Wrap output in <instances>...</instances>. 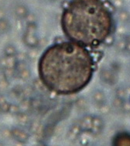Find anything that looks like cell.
Returning <instances> with one entry per match:
<instances>
[{
	"instance_id": "1",
	"label": "cell",
	"mask_w": 130,
	"mask_h": 146,
	"mask_svg": "<svg viewBox=\"0 0 130 146\" xmlns=\"http://www.w3.org/2000/svg\"><path fill=\"white\" fill-rule=\"evenodd\" d=\"M38 66L39 78L48 89L59 95H72L90 81L94 62L84 46L70 41L46 48Z\"/></svg>"
},
{
	"instance_id": "2",
	"label": "cell",
	"mask_w": 130,
	"mask_h": 146,
	"mask_svg": "<svg viewBox=\"0 0 130 146\" xmlns=\"http://www.w3.org/2000/svg\"><path fill=\"white\" fill-rule=\"evenodd\" d=\"M61 25L71 42L94 47L112 32V13L104 0H71L62 12Z\"/></svg>"
},
{
	"instance_id": "3",
	"label": "cell",
	"mask_w": 130,
	"mask_h": 146,
	"mask_svg": "<svg viewBox=\"0 0 130 146\" xmlns=\"http://www.w3.org/2000/svg\"><path fill=\"white\" fill-rule=\"evenodd\" d=\"M37 24H27L23 35V42L28 48H36L38 44V38L36 35Z\"/></svg>"
},
{
	"instance_id": "4",
	"label": "cell",
	"mask_w": 130,
	"mask_h": 146,
	"mask_svg": "<svg viewBox=\"0 0 130 146\" xmlns=\"http://www.w3.org/2000/svg\"><path fill=\"white\" fill-rule=\"evenodd\" d=\"M15 70H16V74L18 75V77L23 81H27L31 76L30 70L28 65H27V63H26L25 60L18 61Z\"/></svg>"
},
{
	"instance_id": "5",
	"label": "cell",
	"mask_w": 130,
	"mask_h": 146,
	"mask_svg": "<svg viewBox=\"0 0 130 146\" xmlns=\"http://www.w3.org/2000/svg\"><path fill=\"white\" fill-rule=\"evenodd\" d=\"M30 135L28 132L24 131V129L20 127H13L11 129V137H13L15 141L26 144L29 141Z\"/></svg>"
},
{
	"instance_id": "6",
	"label": "cell",
	"mask_w": 130,
	"mask_h": 146,
	"mask_svg": "<svg viewBox=\"0 0 130 146\" xmlns=\"http://www.w3.org/2000/svg\"><path fill=\"white\" fill-rule=\"evenodd\" d=\"M18 60L16 56H3L0 58V67L4 70L6 68H16Z\"/></svg>"
},
{
	"instance_id": "7",
	"label": "cell",
	"mask_w": 130,
	"mask_h": 146,
	"mask_svg": "<svg viewBox=\"0 0 130 146\" xmlns=\"http://www.w3.org/2000/svg\"><path fill=\"white\" fill-rule=\"evenodd\" d=\"M29 12L30 11L27 6L24 4H18L15 6L14 13L18 19L24 20V18L27 17Z\"/></svg>"
},
{
	"instance_id": "8",
	"label": "cell",
	"mask_w": 130,
	"mask_h": 146,
	"mask_svg": "<svg viewBox=\"0 0 130 146\" xmlns=\"http://www.w3.org/2000/svg\"><path fill=\"white\" fill-rule=\"evenodd\" d=\"M3 53L6 56H16L18 54V51L14 45L8 44L3 48Z\"/></svg>"
},
{
	"instance_id": "9",
	"label": "cell",
	"mask_w": 130,
	"mask_h": 146,
	"mask_svg": "<svg viewBox=\"0 0 130 146\" xmlns=\"http://www.w3.org/2000/svg\"><path fill=\"white\" fill-rule=\"evenodd\" d=\"M11 28V24L8 21V19L3 18L0 20V35H4L9 32Z\"/></svg>"
},
{
	"instance_id": "10",
	"label": "cell",
	"mask_w": 130,
	"mask_h": 146,
	"mask_svg": "<svg viewBox=\"0 0 130 146\" xmlns=\"http://www.w3.org/2000/svg\"><path fill=\"white\" fill-rule=\"evenodd\" d=\"M3 77L6 78V80L9 81L10 80H13L14 78L15 75L16 74V72L15 68H6L3 70Z\"/></svg>"
},
{
	"instance_id": "11",
	"label": "cell",
	"mask_w": 130,
	"mask_h": 146,
	"mask_svg": "<svg viewBox=\"0 0 130 146\" xmlns=\"http://www.w3.org/2000/svg\"><path fill=\"white\" fill-rule=\"evenodd\" d=\"M17 116V120L20 124L21 125H27L29 122V116L27 114L24 112H20V113L16 115Z\"/></svg>"
},
{
	"instance_id": "12",
	"label": "cell",
	"mask_w": 130,
	"mask_h": 146,
	"mask_svg": "<svg viewBox=\"0 0 130 146\" xmlns=\"http://www.w3.org/2000/svg\"><path fill=\"white\" fill-rule=\"evenodd\" d=\"M21 112L20 107V106L17 104H13V103H10V106H9V113L13 114V115H17Z\"/></svg>"
},
{
	"instance_id": "13",
	"label": "cell",
	"mask_w": 130,
	"mask_h": 146,
	"mask_svg": "<svg viewBox=\"0 0 130 146\" xmlns=\"http://www.w3.org/2000/svg\"><path fill=\"white\" fill-rule=\"evenodd\" d=\"M9 81H7L4 77L0 79V92H5L9 87Z\"/></svg>"
},
{
	"instance_id": "14",
	"label": "cell",
	"mask_w": 130,
	"mask_h": 146,
	"mask_svg": "<svg viewBox=\"0 0 130 146\" xmlns=\"http://www.w3.org/2000/svg\"><path fill=\"white\" fill-rule=\"evenodd\" d=\"M24 21H26V23L27 24H34V23H36V17L35 15L31 12L28 13V14L27 15V17L24 18Z\"/></svg>"
},
{
	"instance_id": "15",
	"label": "cell",
	"mask_w": 130,
	"mask_h": 146,
	"mask_svg": "<svg viewBox=\"0 0 130 146\" xmlns=\"http://www.w3.org/2000/svg\"><path fill=\"white\" fill-rule=\"evenodd\" d=\"M9 106H10V103L8 102L7 101L4 102L3 103L0 104V109L3 113H8L9 112Z\"/></svg>"
},
{
	"instance_id": "16",
	"label": "cell",
	"mask_w": 130,
	"mask_h": 146,
	"mask_svg": "<svg viewBox=\"0 0 130 146\" xmlns=\"http://www.w3.org/2000/svg\"><path fill=\"white\" fill-rule=\"evenodd\" d=\"M3 18H6V11L3 8H0V20Z\"/></svg>"
},
{
	"instance_id": "17",
	"label": "cell",
	"mask_w": 130,
	"mask_h": 146,
	"mask_svg": "<svg viewBox=\"0 0 130 146\" xmlns=\"http://www.w3.org/2000/svg\"><path fill=\"white\" fill-rule=\"evenodd\" d=\"M25 144L24 143H21V142H18V141H16L13 145V146H25L24 145Z\"/></svg>"
},
{
	"instance_id": "18",
	"label": "cell",
	"mask_w": 130,
	"mask_h": 146,
	"mask_svg": "<svg viewBox=\"0 0 130 146\" xmlns=\"http://www.w3.org/2000/svg\"><path fill=\"white\" fill-rule=\"evenodd\" d=\"M35 146H44L43 144H38V145H36Z\"/></svg>"
},
{
	"instance_id": "19",
	"label": "cell",
	"mask_w": 130,
	"mask_h": 146,
	"mask_svg": "<svg viewBox=\"0 0 130 146\" xmlns=\"http://www.w3.org/2000/svg\"><path fill=\"white\" fill-rule=\"evenodd\" d=\"M0 146H4V145H3V142H1V141H0Z\"/></svg>"
},
{
	"instance_id": "20",
	"label": "cell",
	"mask_w": 130,
	"mask_h": 146,
	"mask_svg": "<svg viewBox=\"0 0 130 146\" xmlns=\"http://www.w3.org/2000/svg\"><path fill=\"white\" fill-rule=\"evenodd\" d=\"M1 112H2V111H1V109H0V113H1Z\"/></svg>"
}]
</instances>
